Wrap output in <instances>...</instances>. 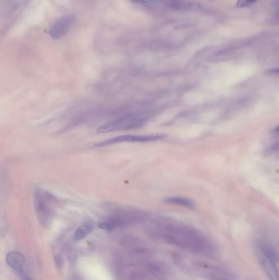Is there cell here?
Returning <instances> with one entry per match:
<instances>
[{"label":"cell","instance_id":"cell-8","mask_svg":"<svg viewBox=\"0 0 279 280\" xmlns=\"http://www.w3.org/2000/svg\"><path fill=\"white\" fill-rule=\"evenodd\" d=\"M165 203L168 204L175 205L178 207H185L189 209H194L195 203L192 199H188L185 197H170L165 199Z\"/></svg>","mask_w":279,"mask_h":280},{"label":"cell","instance_id":"cell-14","mask_svg":"<svg viewBox=\"0 0 279 280\" xmlns=\"http://www.w3.org/2000/svg\"><path fill=\"white\" fill-rule=\"evenodd\" d=\"M268 72V73L273 74V75H279V67L278 68L269 70Z\"/></svg>","mask_w":279,"mask_h":280},{"label":"cell","instance_id":"cell-1","mask_svg":"<svg viewBox=\"0 0 279 280\" xmlns=\"http://www.w3.org/2000/svg\"><path fill=\"white\" fill-rule=\"evenodd\" d=\"M153 240L177 246L198 254L212 255L215 248L200 231L178 222L161 221L148 231Z\"/></svg>","mask_w":279,"mask_h":280},{"label":"cell","instance_id":"cell-9","mask_svg":"<svg viewBox=\"0 0 279 280\" xmlns=\"http://www.w3.org/2000/svg\"><path fill=\"white\" fill-rule=\"evenodd\" d=\"M95 228V224L92 222H86L84 224L78 227L74 235V240H81L87 237L89 234L92 233Z\"/></svg>","mask_w":279,"mask_h":280},{"label":"cell","instance_id":"cell-5","mask_svg":"<svg viewBox=\"0 0 279 280\" xmlns=\"http://www.w3.org/2000/svg\"><path fill=\"white\" fill-rule=\"evenodd\" d=\"M74 17L72 15L63 16L53 25L50 30V36L54 39H60L67 34L73 25Z\"/></svg>","mask_w":279,"mask_h":280},{"label":"cell","instance_id":"cell-12","mask_svg":"<svg viewBox=\"0 0 279 280\" xmlns=\"http://www.w3.org/2000/svg\"><path fill=\"white\" fill-rule=\"evenodd\" d=\"M266 152L269 155H277V154H279V143H276V144H273V145L268 147Z\"/></svg>","mask_w":279,"mask_h":280},{"label":"cell","instance_id":"cell-6","mask_svg":"<svg viewBox=\"0 0 279 280\" xmlns=\"http://www.w3.org/2000/svg\"><path fill=\"white\" fill-rule=\"evenodd\" d=\"M257 257L264 273L268 276V279L279 280V269L277 266V262L263 254L260 251L257 252Z\"/></svg>","mask_w":279,"mask_h":280},{"label":"cell","instance_id":"cell-4","mask_svg":"<svg viewBox=\"0 0 279 280\" xmlns=\"http://www.w3.org/2000/svg\"><path fill=\"white\" fill-rule=\"evenodd\" d=\"M165 135L164 134H145V135H133V134H126L120 135L118 137L109 138L99 143L96 146L105 147L109 145L122 144V143H147L154 142L157 140L163 139Z\"/></svg>","mask_w":279,"mask_h":280},{"label":"cell","instance_id":"cell-10","mask_svg":"<svg viewBox=\"0 0 279 280\" xmlns=\"http://www.w3.org/2000/svg\"><path fill=\"white\" fill-rule=\"evenodd\" d=\"M146 269L148 271L157 278H164L167 275V271L164 266L158 263L148 262L146 264Z\"/></svg>","mask_w":279,"mask_h":280},{"label":"cell","instance_id":"cell-3","mask_svg":"<svg viewBox=\"0 0 279 280\" xmlns=\"http://www.w3.org/2000/svg\"><path fill=\"white\" fill-rule=\"evenodd\" d=\"M149 118L150 116L147 113L127 114L101 125L97 129V132L99 134H103L109 132L137 129L146 125Z\"/></svg>","mask_w":279,"mask_h":280},{"label":"cell","instance_id":"cell-11","mask_svg":"<svg viewBox=\"0 0 279 280\" xmlns=\"http://www.w3.org/2000/svg\"><path fill=\"white\" fill-rule=\"evenodd\" d=\"M257 1H259V0H238L236 5L238 8H240V9L248 8Z\"/></svg>","mask_w":279,"mask_h":280},{"label":"cell","instance_id":"cell-13","mask_svg":"<svg viewBox=\"0 0 279 280\" xmlns=\"http://www.w3.org/2000/svg\"><path fill=\"white\" fill-rule=\"evenodd\" d=\"M132 2L137 5H153L157 3V0H130Z\"/></svg>","mask_w":279,"mask_h":280},{"label":"cell","instance_id":"cell-7","mask_svg":"<svg viewBox=\"0 0 279 280\" xmlns=\"http://www.w3.org/2000/svg\"><path fill=\"white\" fill-rule=\"evenodd\" d=\"M6 261L9 266L18 274H22L23 272L25 258L21 252H16V251L9 252L7 255Z\"/></svg>","mask_w":279,"mask_h":280},{"label":"cell","instance_id":"cell-2","mask_svg":"<svg viewBox=\"0 0 279 280\" xmlns=\"http://www.w3.org/2000/svg\"><path fill=\"white\" fill-rule=\"evenodd\" d=\"M57 203L58 200L54 194L47 190L38 188L34 191V209L36 211L37 217L43 226H48L53 220Z\"/></svg>","mask_w":279,"mask_h":280},{"label":"cell","instance_id":"cell-15","mask_svg":"<svg viewBox=\"0 0 279 280\" xmlns=\"http://www.w3.org/2000/svg\"><path fill=\"white\" fill-rule=\"evenodd\" d=\"M273 134H276V135L279 136V125H277L276 127L273 129Z\"/></svg>","mask_w":279,"mask_h":280}]
</instances>
